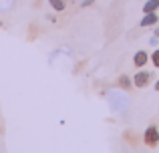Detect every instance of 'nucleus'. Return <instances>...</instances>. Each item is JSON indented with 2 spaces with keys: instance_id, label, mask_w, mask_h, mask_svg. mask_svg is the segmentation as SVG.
Segmentation results:
<instances>
[{
  "instance_id": "f257e3e1",
  "label": "nucleus",
  "mask_w": 159,
  "mask_h": 153,
  "mask_svg": "<svg viewBox=\"0 0 159 153\" xmlns=\"http://www.w3.org/2000/svg\"><path fill=\"white\" fill-rule=\"evenodd\" d=\"M143 141L147 147H157L159 143V129L155 125H149L147 129H145V135H143Z\"/></svg>"
},
{
  "instance_id": "f03ea898",
  "label": "nucleus",
  "mask_w": 159,
  "mask_h": 153,
  "mask_svg": "<svg viewBox=\"0 0 159 153\" xmlns=\"http://www.w3.org/2000/svg\"><path fill=\"white\" fill-rule=\"evenodd\" d=\"M149 79H151V75H149L147 71H139L135 75V79H133V85L139 87V89H141V87H147L149 85Z\"/></svg>"
},
{
  "instance_id": "7ed1b4c3",
  "label": "nucleus",
  "mask_w": 159,
  "mask_h": 153,
  "mask_svg": "<svg viewBox=\"0 0 159 153\" xmlns=\"http://www.w3.org/2000/svg\"><path fill=\"white\" fill-rule=\"evenodd\" d=\"M147 61H149V55H147V52H145V51H139V52H135V56H133V65H135V67H143V65L145 63H147Z\"/></svg>"
},
{
  "instance_id": "20e7f679",
  "label": "nucleus",
  "mask_w": 159,
  "mask_h": 153,
  "mask_svg": "<svg viewBox=\"0 0 159 153\" xmlns=\"http://www.w3.org/2000/svg\"><path fill=\"white\" fill-rule=\"evenodd\" d=\"M159 8V0H147V2L143 4V12L147 14V12H157Z\"/></svg>"
},
{
  "instance_id": "39448f33",
  "label": "nucleus",
  "mask_w": 159,
  "mask_h": 153,
  "mask_svg": "<svg viewBox=\"0 0 159 153\" xmlns=\"http://www.w3.org/2000/svg\"><path fill=\"white\" fill-rule=\"evenodd\" d=\"M157 22V14L155 12H147L145 18H141V26H151V24Z\"/></svg>"
},
{
  "instance_id": "423d86ee",
  "label": "nucleus",
  "mask_w": 159,
  "mask_h": 153,
  "mask_svg": "<svg viewBox=\"0 0 159 153\" xmlns=\"http://www.w3.org/2000/svg\"><path fill=\"white\" fill-rule=\"evenodd\" d=\"M48 2H51V6H52L57 12H62V10H65V6H66L65 0H48Z\"/></svg>"
},
{
  "instance_id": "0eeeda50",
  "label": "nucleus",
  "mask_w": 159,
  "mask_h": 153,
  "mask_svg": "<svg viewBox=\"0 0 159 153\" xmlns=\"http://www.w3.org/2000/svg\"><path fill=\"white\" fill-rule=\"evenodd\" d=\"M119 87H121V89H129V87H131L129 77H121V79H119Z\"/></svg>"
},
{
  "instance_id": "6e6552de",
  "label": "nucleus",
  "mask_w": 159,
  "mask_h": 153,
  "mask_svg": "<svg viewBox=\"0 0 159 153\" xmlns=\"http://www.w3.org/2000/svg\"><path fill=\"white\" fill-rule=\"evenodd\" d=\"M151 61H153V65H155V67L159 69V51H155V52L151 55Z\"/></svg>"
},
{
  "instance_id": "1a4fd4ad",
  "label": "nucleus",
  "mask_w": 159,
  "mask_h": 153,
  "mask_svg": "<svg viewBox=\"0 0 159 153\" xmlns=\"http://www.w3.org/2000/svg\"><path fill=\"white\" fill-rule=\"evenodd\" d=\"M91 2H93V0H85V2H83V4H85V6H89Z\"/></svg>"
},
{
  "instance_id": "9d476101",
  "label": "nucleus",
  "mask_w": 159,
  "mask_h": 153,
  "mask_svg": "<svg viewBox=\"0 0 159 153\" xmlns=\"http://www.w3.org/2000/svg\"><path fill=\"white\" fill-rule=\"evenodd\" d=\"M155 91H159V81H157V83H155Z\"/></svg>"
},
{
  "instance_id": "9b49d317",
  "label": "nucleus",
  "mask_w": 159,
  "mask_h": 153,
  "mask_svg": "<svg viewBox=\"0 0 159 153\" xmlns=\"http://www.w3.org/2000/svg\"><path fill=\"white\" fill-rule=\"evenodd\" d=\"M155 36H157V38H159V28H157V30H155Z\"/></svg>"
}]
</instances>
